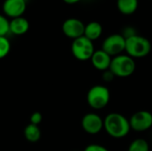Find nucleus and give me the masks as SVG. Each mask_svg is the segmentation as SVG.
I'll list each match as a JSON object with an SVG mask.
<instances>
[{"label": "nucleus", "mask_w": 152, "mask_h": 151, "mask_svg": "<svg viewBox=\"0 0 152 151\" xmlns=\"http://www.w3.org/2000/svg\"><path fill=\"white\" fill-rule=\"evenodd\" d=\"M81 125L86 133L92 135L98 134L103 129V119L96 113H87L83 117Z\"/></svg>", "instance_id": "10"}, {"label": "nucleus", "mask_w": 152, "mask_h": 151, "mask_svg": "<svg viewBox=\"0 0 152 151\" xmlns=\"http://www.w3.org/2000/svg\"><path fill=\"white\" fill-rule=\"evenodd\" d=\"M111 59H112L111 56H110L107 53H105L103 50L101 49V50L94 51L90 61H91L93 66L96 69L103 72L110 69Z\"/></svg>", "instance_id": "11"}, {"label": "nucleus", "mask_w": 152, "mask_h": 151, "mask_svg": "<svg viewBox=\"0 0 152 151\" xmlns=\"http://www.w3.org/2000/svg\"><path fill=\"white\" fill-rule=\"evenodd\" d=\"M85 24L77 18H69L65 20L61 26L62 33L70 39H76L84 36Z\"/></svg>", "instance_id": "8"}, {"label": "nucleus", "mask_w": 152, "mask_h": 151, "mask_svg": "<svg viewBox=\"0 0 152 151\" xmlns=\"http://www.w3.org/2000/svg\"><path fill=\"white\" fill-rule=\"evenodd\" d=\"M9 22L7 17L0 13V36H6L9 33Z\"/></svg>", "instance_id": "18"}, {"label": "nucleus", "mask_w": 152, "mask_h": 151, "mask_svg": "<svg viewBox=\"0 0 152 151\" xmlns=\"http://www.w3.org/2000/svg\"><path fill=\"white\" fill-rule=\"evenodd\" d=\"M114 77H116L113 75V73L110 69L105 70V71L102 72V79L105 82H110V81H112L114 79Z\"/></svg>", "instance_id": "22"}, {"label": "nucleus", "mask_w": 152, "mask_h": 151, "mask_svg": "<svg viewBox=\"0 0 152 151\" xmlns=\"http://www.w3.org/2000/svg\"><path fill=\"white\" fill-rule=\"evenodd\" d=\"M102 34V26L97 21H91L85 26L84 36L91 41L97 40Z\"/></svg>", "instance_id": "13"}, {"label": "nucleus", "mask_w": 152, "mask_h": 151, "mask_svg": "<svg viewBox=\"0 0 152 151\" xmlns=\"http://www.w3.org/2000/svg\"><path fill=\"white\" fill-rule=\"evenodd\" d=\"M24 137L29 142H37L41 137V131L38 125L29 124L24 129Z\"/></svg>", "instance_id": "15"}, {"label": "nucleus", "mask_w": 152, "mask_h": 151, "mask_svg": "<svg viewBox=\"0 0 152 151\" xmlns=\"http://www.w3.org/2000/svg\"><path fill=\"white\" fill-rule=\"evenodd\" d=\"M11 51V43L7 36H0V60L6 57Z\"/></svg>", "instance_id": "17"}, {"label": "nucleus", "mask_w": 152, "mask_h": 151, "mask_svg": "<svg viewBox=\"0 0 152 151\" xmlns=\"http://www.w3.org/2000/svg\"><path fill=\"white\" fill-rule=\"evenodd\" d=\"M94 45L93 41L82 36L72 41L71 53L73 56L81 61H86L91 59L94 53Z\"/></svg>", "instance_id": "5"}, {"label": "nucleus", "mask_w": 152, "mask_h": 151, "mask_svg": "<svg viewBox=\"0 0 152 151\" xmlns=\"http://www.w3.org/2000/svg\"><path fill=\"white\" fill-rule=\"evenodd\" d=\"M86 101L88 105L96 110L104 109L110 101V90L102 85H96L92 86L86 95Z\"/></svg>", "instance_id": "4"}, {"label": "nucleus", "mask_w": 152, "mask_h": 151, "mask_svg": "<svg viewBox=\"0 0 152 151\" xmlns=\"http://www.w3.org/2000/svg\"><path fill=\"white\" fill-rule=\"evenodd\" d=\"M127 151H150V145L144 139H135L130 143Z\"/></svg>", "instance_id": "16"}, {"label": "nucleus", "mask_w": 152, "mask_h": 151, "mask_svg": "<svg viewBox=\"0 0 152 151\" xmlns=\"http://www.w3.org/2000/svg\"><path fill=\"white\" fill-rule=\"evenodd\" d=\"M121 35L126 39V38H128V37H131V36H133L137 35V33H136V31H135V29H134V28H132V27H127V28H126L123 30V34H121Z\"/></svg>", "instance_id": "21"}, {"label": "nucleus", "mask_w": 152, "mask_h": 151, "mask_svg": "<svg viewBox=\"0 0 152 151\" xmlns=\"http://www.w3.org/2000/svg\"><path fill=\"white\" fill-rule=\"evenodd\" d=\"M125 51L133 59L143 58L151 53V44L146 37L135 35L126 39Z\"/></svg>", "instance_id": "2"}, {"label": "nucleus", "mask_w": 152, "mask_h": 151, "mask_svg": "<svg viewBox=\"0 0 152 151\" xmlns=\"http://www.w3.org/2000/svg\"><path fill=\"white\" fill-rule=\"evenodd\" d=\"M139 5L138 0H118L117 6L119 12L125 15H130L135 12Z\"/></svg>", "instance_id": "14"}, {"label": "nucleus", "mask_w": 152, "mask_h": 151, "mask_svg": "<svg viewBox=\"0 0 152 151\" xmlns=\"http://www.w3.org/2000/svg\"><path fill=\"white\" fill-rule=\"evenodd\" d=\"M42 119H43V116L40 112H34L31 117H30V124L32 125H38L41 122H42Z\"/></svg>", "instance_id": "19"}, {"label": "nucleus", "mask_w": 152, "mask_h": 151, "mask_svg": "<svg viewBox=\"0 0 152 151\" xmlns=\"http://www.w3.org/2000/svg\"><path fill=\"white\" fill-rule=\"evenodd\" d=\"M126 48V38L121 34H113L104 39L102 44V50L110 56L115 57L122 54Z\"/></svg>", "instance_id": "6"}, {"label": "nucleus", "mask_w": 152, "mask_h": 151, "mask_svg": "<svg viewBox=\"0 0 152 151\" xmlns=\"http://www.w3.org/2000/svg\"><path fill=\"white\" fill-rule=\"evenodd\" d=\"M136 69L134 60L127 54H119L112 57L110 70L115 77H128L132 76Z\"/></svg>", "instance_id": "3"}, {"label": "nucleus", "mask_w": 152, "mask_h": 151, "mask_svg": "<svg viewBox=\"0 0 152 151\" xmlns=\"http://www.w3.org/2000/svg\"><path fill=\"white\" fill-rule=\"evenodd\" d=\"M131 130L138 133L148 131L152 127V114L147 110H139L129 119Z\"/></svg>", "instance_id": "7"}, {"label": "nucleus", "mask_w": 152, "mask_h": 151, "mask_svg": "<svg viewBox=\"0 0 152 151\" xmlns=\"http://www.w3.org/2000/svg\"><path fill=\"white\" fill-rule=\"evenodd\" d=\"M84 151H109V150L99 144H90L85 148Z\"/></svg>", "instance_id": "20"}, {"label": "nucleus", "mask_w": 152, "mask_h": 151, "mask_svg": "<svg viewBox=\"0 0 152 151\" xmlns=\"http://www.w3.org/2000/svg\"><path fill=\"white\" fill-rule=\"evenodd\" d=\"M27 0H4L2 5L4 15L14 19L23 16L27 9Z\"/></svg>", "instance_id": "9"}, {"label": "nucleus", "mask_w": 152, "mask_h": 151, "mask_svg": "<svg viewBox=\"0 0 152 151\" xmlns=\"http://www.w3.org/2000/svg\"><path fill=\"white\" fill-rule=\"evenodd\" d=\"M29 21L23 16L12 19L9 22V33L14 36H22L29 29Z\"/></svg>", "instance_id": "12"}, {"label": "nucleus", "mask_w": 152, "mask_h": 151, "mask_svg": "<svg viewBox=\"0 0 152 151\" xmlns=\"http://www.w3.org/2000/svg\"><path fill=\"white\" fill-rule=\"evenodd\" d=\"M74 151H77V150H74Z\"/></svg>", "instance_id": "24"}, {"label": "nucleus", "mask_w": 152, "mask_h": 151, "mask_svg": "<svg viewBox=\"0 0 152 151\" xmlns=\"http://www.w3.org/2000/svg\"><path fill=\"white\" fill-rule=\"evenodd\" d=\"M103 129L110 137L115 139L125 138L131 131L129 119L118 112L110 113L105 117Z\"/></svg>", "instance_id": "1"}, {"label": "nucleus", "mask_w": 152, "mask_h": 151, "mask_svg": "<svg viewBox=\"0 0 152 151\" xmlns=\"http://www.w3.org/2000/svg\"><path fill=\"white\" fill-rule=\"evenodd\" d=\"M64 3L68 4H77L78 2H80L81 0H62Z\"/></svg>", "instance_id": "23"}]
</instances>
